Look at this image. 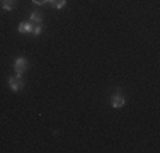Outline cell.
<instances>
[{"instance_id":"ba28073f","label":"cell","mask_w":160,"mask_h":153,"mask_svg":"<svg viewBox=\"0 0 160 153\" xmlns=\"http://www.w3.org/2000/svg\"><path fill=\"white\" fill-rule=\"evenodd\" d=\"M43 31H44V26H43V24H34V26H32V32H31V34L38 37V36H41V34H43Z\"/></svg>"},{"instance_id":"7a4b0ae2","label":"cell","mask_w":160,"mask_h":153,"mask_svg":"<svg viewBox=\"0 0 160 153\" xmlns=\"http://www.w3.org/2000/svg\"><path fill=\"white\" fill-rule=\"evenodd\" d=\"M9 89L14 90V92H21L24 90V80L22 76H9Z\"/></svg>"},{"instance_id":"52a82bcc","label":"cell","mask_w":160,"mask_h":153,"mask_svg":"<svg viewBox=\"0 0 160 153\" xmlns=\"http://www.w3.org/2000/svg\"><path fill=\"white\" fill-rule=\"evenodd\" d=\"M65 3H67V0H48V5L53 7V9H56V10L63 9Z\"/></svg>"},{"instance_id":"8992f818","label":"cell","mask_w":160,"mask_h":153,"mask_svg":"<svg viewBox=\"0 0 160 153\" xmlns=\"http://www.w3.org/2000/svg\"><path fill=\"white\" fill-rule=\"evenodd\" d=\"M29 21H31L32 24H43V14L38 12V10H32L31 15H29Z\"/></svg>"},{"instance_id":"3957f363","label":"cell","mask_w":160,"mask_h":153,"mask_svg":"<svg viewBox=\"0 0 160 153\" xmlns=\"http://www.w3.org/2000/svg\"><path fill=\"white\" fill-rule=\"evenodd\" d=\"M124 104H126V99H124V95H121V92L119 89L116 90V94L112 95V99H111V106L114 107V109H121Z\"/></svg>"},{"instance_id":"5b68a950","label":"cell","mask_w":160,"mask_h":153,"mask_svg":"<svg viewBox=\"0 0 160 153\" xmlns=\"http://www.w3.org/2000/svg\"><path fill=\"white\" fill-rule=\"evenodd\" d=\"M0 7L3 10H14L17 7V2L16 0H0Z\"/></svg>"},{"instance_id":"277c9868","label":"cell","mask_w":160,"mask_h":153,"mask_svg":"<svg viewBox=\"0 0 160 153\" xmlns=\"http://www.w3.org/2000/svg\"><path fill=\"white\" fill-rule=\"evenodd\" d=\"M32 22L31 21H24V22H21V24H19V27H17V31L21 34H31L32 32Z\"/></svg>"},{"instance_id":"9c48e42d","label":"cell","mask_w":160,"mask_h":153,"mask_svg":"<svg viewBox=\"0 0 160 153\" xmlns=\"http://www.w3.org/2000/svg\"><path fill=\"white\" fill-rule=\"evenodd\" d=\"M32 3L34 5H46L48 0H32Z\"/></svg>"},{"instance_id":"6da1fadb","label":"cell","mask_w":160,"mask_h":153,"mask_svg":"<svg viewBox=\"0 0 160 153\" xmlns=\"http://www.w3.org/2000/svg\"><path fill=\"white\" fill-rule=\"evenodd\" d=\"M29 68V61L28 58H24V56H19V58L14 60V73H16L17 76H22L28 72Z\"/></svg>"}]
</instances>
